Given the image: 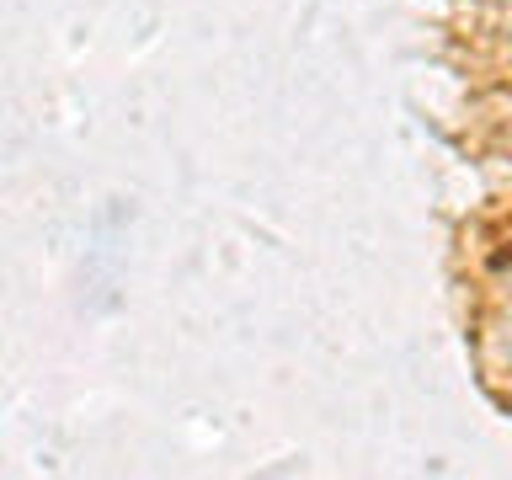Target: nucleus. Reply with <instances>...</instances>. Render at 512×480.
I'll use <instances>...</instances> for the list:
<instances>
[]
</instances>
